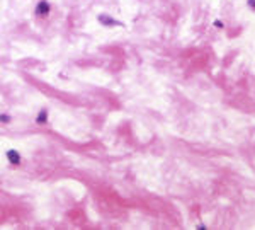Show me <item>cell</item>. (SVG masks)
<instances>
[{
	"label": "cell",
	"instance_id": "cell-6",
	"mask_svg": "<svg viewBox=\"0 0 255 230\" xmlns=\"http://www.w3.org/2000/svg\"><path fill=\"white\" fill-rule=\"evenodd\" d=\"M214 26H216V28H223V22H221V20H216Z\"/></svg>",
	"mask_w": 255,
	"mask_h": 230
},
{
	"label": "cell",
	"instance_id": "cell-7",
	"mask_svg": "<svg viewBox=\"0 0 255 230\" xmlns=\"http://www.w3.org/2000/svg\"><path fill=\"white\" fill-rule=\"evenodd\" d=\"M248 5H250V7H253V9H255V0H248Z\"/></svg>",
	"mask_w": 255,
	"mask_h": 230
},
{
	"label": "cell",
	"instance_id": "cell-2",
	"mask_svg": "<svg viewBox=\"0 0 255 230\" xmlns=\"http://www.w3.org/2000/svg\"><path fill=\"white\" fill-rule=\"evenodd\" d=\"M99 22L104 24V26H123V24L119 22V20L112 19V17L106 16V14H102V16H99Z\"/></svg>",
	"mask_w": 255,
	"mask_h": 230
},
{
	"label": "cell",
	"instance_id": "cell-1",
	"mask_svg": "<svg viewBox=\"0 0 255 230\" xmlns=\"http://www.w3.org/2000/svg\"><path fill=\"white\" fill-rule=\"evenodd\" d=\"M49 12H51V5H49L48 0H39L36 5V16L43 17V16H48Z\"/></svg>",
	"mask_w": 255,
	"mask_h": 230
},
{
	"label": "cell",
	"instance_id": "cell-3",
	"mask_svg": "<svg viewBox=\"0 0 255 230\" xmlns=\"http://www.w3.org/2000/svg\"><path fill=\"white\" fill-rule=\"evenodd\" d=\"M7 159H9V162L14 164V165H16V164H20V154L12 148V150L7 152Z\"/></svg>",
	"mask_w": 255,
	"mask_h": 230
},
{
	"label": "cell",
	"instance_id": "cell-4",
	"mask_svg": "<svg viewBox=\"0 0 255 230\" xmlns=\"http://www.w3.org/2000/svg\"><path fill=\"white\" fill-rule=\"evenodd\" d=\"M46 121H48V111H46V109H41L38 118H36V123L43 124V123H46Z\"/></svg>",
	"mask_w": 255,
	"mask_h": 230
},
{
	"label": "cell",
	"instance_id": "cell-5",
	"mask_svg": "<svg viewBox=\"0 0 255 230\" xmlns=\"http://www.w3.org/2000/svg\"><path fill=\"white\" fill-rule=\"evenodd\" d=\"M0 123H10V116L9 114H0Z\"/></svg>",
	"mask_w": 255,
	"mask_h": 230
}]
</instances>
